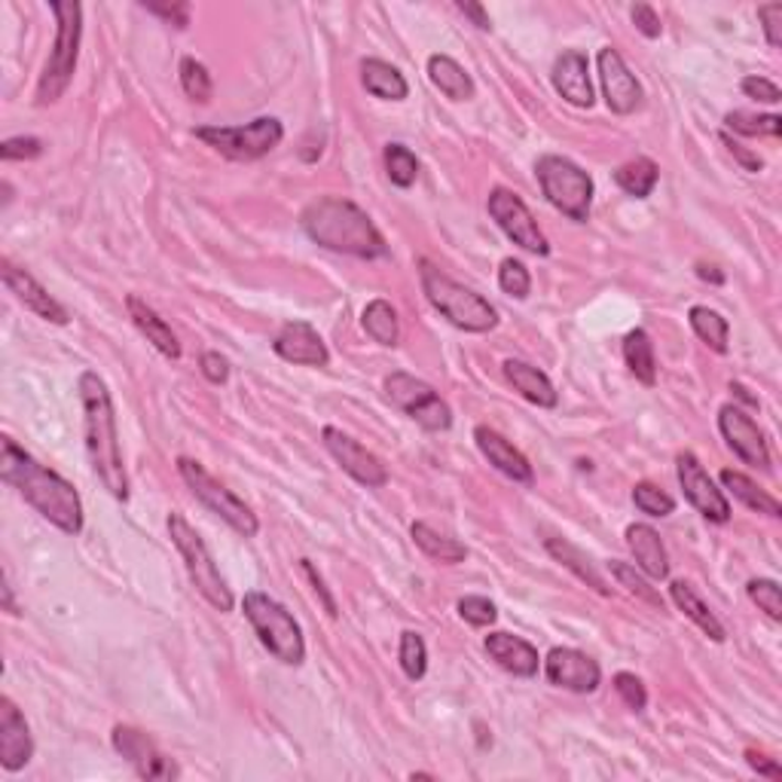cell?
Returning <instances> with one entry per match:
<instances>
[{
	"mask_svg": "<svg viewBox=\"0 0 782 782\" xmlns=\"http://www.w3.org/2000/svg\"><path fill=\"white\" fill-rule=\"evenodd\" d=\"M740 89L746 92L749 98H756V101H764V104H780L782 101V92L777 82H770L768 77H742Z\"/></svg>",
	"mask_w": 782,
	"mask_h": 782,
	"instance_id": "obj_49",
	"label": "cell"
},
{
	"mask_svg": "<svg viewBox=\"0 0 782 782\" xmlns=\"http://www.w3.org/2000/svg\"><path fill=\"white\" fill-rule=\"evenodd\" d=\"M697 275L703 282H713V285H725V275L718 273L715 266H706V263H697Z\"/></svg>",
	"mask_w": 782,
	"mask_h": 782,
	"instance_id": "obj_58",
	"label": "cell"
},
{
	"mask_svg": "<svg viewBox=\"0 0 782 782\" xmlns=\"http://www.w3.org/2000/svg\"><path fill=\"white\" fill-rule=\"evenodd\" d=\"M34 758V740L25 715L10 697H0V768L22 770Z\"/></svg>",
	"mask_w": 782,
	"mask_h": 782,
	"instance_id": "obj_21",
	"label": "cell"
},
{
	"mask_svg": "<svg viewBox=\"0 0 782 782\" xmlns=\"http://www.w3.org/2000/svg\"><path fill=\"white\" fill-rule=\"evenodd\" d=\"M410 536L412 541H416V548L422 550L426 557H431L434 563H443V565L465 563L467 557L465 544L455 541V538L443 536V532H438L434 526H428V522H412Z\"/></svg>",
	"mask_w": 782,
	"mask_h": 782,
	"instance_id": "obj_33",
	"label": "cell"
},
{
	"mask_svg": "<svg viewBox=\"0 0 782 782\" xmlns=\"http://www.w3.org/2000/svg\"><path fill=\"white\" fill-rule=\"evenodd\" d=\"M385 398L392 400L398 410L407 412L412 422H419L426 431H447L453 426L450 404L440 398L426 379H416L410 373L395 371L392 376H385Z\"/></svg>",
	"mask_w": 782,
	"mask_h": 782,
	"instance_id": "obj_11",
	"label": "cell"
},
{
	"mask_svg": "<svg viewBox=\"0 0 782 782\" xmlns=\"http://www.w3.org/2000/svg\"><path fill=\"white\" fill-rule=\"evenodd\" d=\"M0 481L10 483L43 520L53 522L65 536L82 532V502L77 489L53 467L27 455L13 438L0 440Z\"/></svg>",
	"mask_w": 782,
	"mask_h": 782,
	"instance_id": "obj_1",
	"label": "cell"
},
{
	"mask_svg": "<svg viewBox=\"0 0 782 782\" xmlns=\"http://www.w3.org/2000/svg\"><path fill=\"white\" fill-rule=\"evenodd\" d=\"M746 593H749V599L768 615L770 620H777L780 624L782 620V591L777 581H770V577H752L749 584H746Z\"/></svg>",
	"mask_w": 782,
	"mask_h": 782,
	"instance_id": "obj_43",
	"label": "cell"
},
{
	"mask_svg": "<svg viewBox=\"0 0 782 782\" xmlns=\"http://www.w3.org/2000/svg\"><path fill=\"white\" fill-rule=\"evenodd\" d=\"M658 165L651 163L648 156L630 159V163H624L618 172H615V184H618L627 196H632V199H648L651 190L658 187Z\"/></svg>",
	"mask_w": 782,
	"mask_h": 782,
	"instance_id": "obj_37",
	"label": "cell"
},
{
	"mask_svg": "<svg viewBox=\"0 0 782 782\" xmlns=\"http://www.w3.org/2000/svg\"><path fill=\"white\" fill-rule=\"evenodd\" d=\"M455 10L459 13H465L474 25L481 27V31H493V22H489V15H486V10H483L481 3H474V0H459L455 3Z\"/></svg>",
	"mask_w": 782,
	"mask_h": 782,
	"instance_id": "obj_57",
	"label": "cell"
},
{
	"mask_svg": "<svg viewBox=\"0 0 782 782\" xmlns=\"http://www.w3.org/2000/svg\"><path fill=\"white\" fill-rule=\"evenodd\" d=\"M385 172H388V180H392L395 187L407 190V187H412L416 178H419V159H416V153H412L410 147L388 144V147H385Z\"/></svg>",
	"mask_w": 782,
	"mask_h": 782,
	"instance_id": "obj_40",
	"label": "cell"
},
{
	"mask_svg": "<svg viewBox=\"0 0 782 782\" xmlns=\"http://www.w3.org/2000/svg\"><path fill=\"white\" fill-rule=\"evenodd\" d=\"M398 658H400V670H404V675H407V679H412V682H419V679H422L428 670L426 639L412 630L400 632Z\"/></svg>",
	"mask_w": 782,
	"mask_h": 782,
	"instance_id": "obj_41",
	"label": "cell"
},
{
	"mask_svg": "<svg viewBox=\"0 0 782 782\" xmlns=\"http://www.w3.org/2000/svg\"><path fill=\"white\" fill-rule=\"evenodd\" d=\"M419 278H422L428 302L453 328L465 330V333H489L498 328V312H495L493 302L481 297L477 290L453 282L447 273H440L431 261H419Z\"/></svg>",
	"mask_w": 782,
	"mask_h": 782,
	"instance_id": "obj_4",
	"label": "cell"
},
{
	"mask_svg": "<svg viewBox=\"0 0 782 782\" xmlns=\"http://www.w3.org/2000/svg\"><path fill=\"white\" fill-rule=\"evenodd\" d=\"M718 431H722V438L728 440L730 450L740 455L746 465L768 471L770 467L768 440H764V434H761V428L756 426V419L742 410V407H737V404H725V407L718 410Z\"/></svg>",
	"mask_w": 782,
	"mask_h": 782,
	"instance_id": "obj_17",
	"label": "cell"
},
{
	"mask_svg": "<svg viewBox=\"0 0 782 782\" xmlns=\"http://www.w3.org/2000/svg\"><path fill=\"white\" fill-rule=\"evenodd\" d=\"M596 68H599V82H603V96L608 110H615L618 117H630L642 108V86L636 80V74L627 68L624 55L612 46H605L596 55Z\"/></svg>",
	"mask_w": 782,
	"mask_h": 782,
	"instance_id": "obj_15",
	"label": "cell"
},
{
	"mask_svg": "<svg viewBox=\"0 0 782 782\" xmlns=\"http://www.w3.org/2000/svg\"><path fill=\"white\" fill-rule=\"evenodd\" d=\"M536 175L544 199L557 211H563L565 218L577 220V223L591 218L593 178L581 165L565 159V156H557V153H548L536 163Z\"/></svg>",
	"mask_w": 782,
	"mask_h": 782,
	"instance_id": "obj_8",
	"label": "cell"
},
{
	"mask_svg": "<svg viewBox=\"0 0 782 782\" xmlns=\"http://www.w3.org/2000/svg\"><path fill=\"white\" fill-rule=\"evenodd\" d=\"M302 233L309 235L316 245L361 257V261H379L388 257L385 235L376 230V223L364 208H357L349 199L340 196H321L316 202L302 208L300 214Z\"/></svg>",
	"mask_w": 782,
	"mask_h": 782,
	"instance_id": "obj_3",
	"label": "cell"
},
{
	"mask_svg": "<svg viewBox=\"0 0 782 782\" xmlns=\"http://www.w3.org/2000/svg\"><path fill=\"white\" fill-rule=\"evenodd\" d=\"M691 330L697 333V340L706 343L718 355H728V340H730V324L728 318L718 316L709 306H691L687 312Z\"/></svg>",
	"mask_w": 782,
	"mask_h": 782,
	"instance_id": "obj_36",
	"label": "cell"
},
{
	"mask_svg": "<svg viewBox=\"0 0 782 782\" xmlns=\"http://www.w3.org/2000/svg\"><path fill=\"white\" fill-rule=\"evenodd\" d=\"M627 548L636 557V565L648 577H654V581H667L670 577V557H667V548H663L654 526H648V522L627 526Z\"/></svg>",
	"mask_w": 782,
	"mask_h": 782,
	"instance_id": "obj_25",
	"label": "cell"
},
{
	"mask_svg": "<svg viewBox=\"0 0 782 782\" xmlns=\"http://www.w3.org/2000/svg\"><path fill=\"white\" fill-rule=\"evenodd\" d=\"M113 749L135 768L141 780H178L180 777L178 764L168 756H163L147 734L129 728V725L113 728Z\"/></svg>",
	"mask_w": 782,
	"mask_h": 782,
	"instance_id": "obj_16",
	"label": "cell"
},
{
	"mask_svg": "<svg viewBox=\"0 0 782 782\" xmlns=\"http://www.w3.org/2000/svg\"><path fill=\"white\" fill-rule=\"evenodd\" d=\"M300 565H302V572H306V575H309V581H312V587H316L318 596H321V599H324V608H328V615H330V618H337V615H340V612H337V603H333V596H330L328 587H324V581H321V575H318L316 569H312V563H309V560H302Z\"/></svg>",
	"mask_w": 782,
	"mask_h": 782,
	"instance_id": "obj_56",
	"label": "cell"
},
{
	"mask_svg": "<svg viewBox=\"0 0 782 782\" xmlns=\"http://www.w3.org/2000/svg\"><path fill=\"white\" fill-rule=\"evenodd\" d=\"M41 153L43 144L37 137H7V141L0 144V156H3L7 163H15V159H37Z\"/></svg>",
	"mask_w": 782,
	"mask_h": 782,
	"instance_id": "obj_48",
	"label": "cell"
},
{
	"mask_svg": "<svg viewBox=\"0 0 782 782\" xmlns=\"http://www.w3.org/2000/svg\"><path fill=\"white\" fill-rule=\"evenodd\" d=\"M505 379L514 385V392H520L522 398L529 400V404H536V407L553 410V407L560 404V395H557L553 383H550L548 376L538 371V367L526 364V361L508 357V361H505Z\"/></svg>",
	"mask_w": 782,
	"mask_h": 782,
	"instance_id": "obj_26",
	"label": "cell"
},
{
	"mask_svg": "<svg viewBox=\"0 0 782 782\" xmlns=\"http://www.w3.org/2000/svg\"><path fill=\"white\" fill-rule=\"evenodd\" d=\"M428 77H431V82L438 86L443 96L453 98V101L474 98V80H471V74H467L455 58H450V55H431V58H428Z\"/></svg>",
	"mask_w": 782,
	"mask_h": 782,
	"instance_id": "obj_31",
	"label": "cell"
},
{
	"mask_svg": "<svg viewBox=\"0 0 782 782\" xmlns=\"http://www.w3.org/2000/svg\"><path fill=\"white\" fill-rule=\"evenodd\" d=\"M178 74L180 89L187 92L190 101H196V104H208V101H211V96H214V82H211V74H208L202 62H196L192 55H187V58H180Z\"/></svg>",
	"mask_w": 782,
	"mask_h": 782,
	"instance_id": "obj_39",
	"label": "cell"
},
{
	"mask_svg": "<svg viewBox=\"0 0 782 782\" xmlns=\"http://www.w3.org/2000/svg\"><path fill=\"white\" fill-rule=\"evenodd\" d=\"M632 505L648 514V517H670L675 510V502L654 483H636L632 486Z\"/></svg>",
	"mask_w": 782,
	"mask_h": 782,
	"instance_id": "obj_44",
	"label": "cell"
},
{
	"mask_svg": "<svg viewBox=\"0 0 782 782\" xmlns=\"http://www.w3.org/2000/svg\"><path fill=\"white\" fill-rule=\"evenodd\" d=\"M80 404H82V434H86V453L89 465L96 471L101 486L108 489L117 502L129 498V477H125L123 450H120V434H117V412L104 379L96 371L80 373Z\"/></svg>",
	"mask_w": 782,
	"mask_h": 782,
	"instance_id": "obj_2",
	"label": "cell"
},
{
	"mask_svg": "<svg viewBox=\"0 0 782 782\" xmlns=\"http://www.w3.org/2000/svg\"><path fill=\"white\" fill-rule=\"evenodd\" d=\"M608 572L618 577L620 587H627L636 599H642V603H648L651 608H660V612H663V599H660V593L654 591V587H651L646 577L639 575L632 565H627L624 560H612V563H608Z\"/></svg>",
	"mask_w": 782,
	"mask_h": 782,
	"instance_id": "obj_42",
	"label": "cell"
},
{
	"mask_svg": "<svg viewBox=\"0 0 782 782\" xmlns=\"http://www.w3.org/2000/svg\"><path fill=\"white\" fill-rule=\"evenodd\" d=\"M544 675L550 685L572 691V694H593L603 682L599 663L577 648H553L544 658Z\"/></svg>",
	"mask_w": 782,
	"mask_h": 782,
	"instance_id": "obj_18",
	"label": "cell"
},
{
	"mask_svg": "<svg viewBox=\"0 0 782 782\" xmlns=\"http://www.w3.org/2000/svg\"><path fill=\"white\" fill-rule=\"evenodd\" d=\"M718 481H722V486L728 489L734 498H740L746 508L758 510V514H768V517H782V505L773 498L770 493H764L761 486H758L756 481H749L746 474H740V471H734V467H725L722 474H718Z\"/></svg>",
	"mask_w": 782,
	"mask_h": 782,
	"instance_id": "obj_32",
	"label": "cell"
},
{
	"mask_svg": "<svg viewBox=\"0 0 782 782\" xmlns=\"http://www.w3.org/2000/svg\"><path fill=\"white\" fill-rule=\"evenodd\" d=\"M670 596H673L675 608L685 612V618L694 620V624H697L713 642H725V639H728V632H725V627H722V620L715 618L713 612H709V605L703 603L687 581H673V584H670Z\"/></svg>",
	"mask_w": 782,
	"mask_h": 782,
	"instance_id": "obj_29",
	"label": "cell"
},
{
	"mask_svg": "<svg viewBox=\"0 0 782 782\" xmlns=\"http://www.w3.org/2000/svg\"><path fill=\"white\" fill-rule=\"evenodd\" d=\"M199 367H202V376H206L208 383L223 385L230 379V361L220 355V352H206L202 361H199Z\"/></svg>",
	"mask_w": 782,
	"mask_h": 782,
	"instance_id": "obj_53",
	"label": "cell"
},
{
	"mask_svg": "<svg viewBox=\"0 0 782 782\" xmlns=\"http://www.w3.org/2000/svg\"><path fill=\"white\" fill-rule=\"evenodd\" d=\"M553 89L575 108H593V82H591V62L587 55L569 49L553 62Z\"/></svg>",
	"mask_w": 782,
	"mask_h": 782,
	"instance_id": "obj_23",
	"label": "cell"
},
{
	"mask_svg": "<svg viewBox=\"0 0 782 782\" xmlns=\"http://www.w3.org/2000/svg\"><path fill=\"white\" fill-rule=\"evenodd\" d=\"M544 548H548V553L557 560V563H563L569 572H575L587 587H593L596 593H603V596H608L612 593V587H608V581H605L599 572H596V565H593V560L584 553V550H577L575 544H569L565 538H548L544 541Z\"/></svg>",
	"mask_w": 782,
	"mask_h": 782,
	"instance_id": "obj_30",
	"label": "cell"
},
{
	"mask_svg": "<svg viewBox=\"0 0 782 782\" xmlns=\"http://www.w3.org/2000/svg\"><path fill=\"white\" fill-rule=\"evenodd\" d=\"M165 526H168V536L175 541L180 560L187 565V575H190L192 587L202 593V599H206L211 608L233 612V593L227 587V581L220 575V569L214 565V557H211V550L206 548V541L199 538V532L192 529L190 522L184 520V514H178V510L168 514Z\"/></svg>",
	"mask_w": 782,
	"mask_h": 782,
	"instance_id": "obj_7",
	"label": "cell"
},
{
	"mask_svg": "<svg viewBox=\"0 0 782 782\" xmlns=\"http://www.w3.org/2000/svg\"><path fill=\"white\" fill-rule=\"evenodd\" d=\"M483 648L486 654L505 670V673L517 675V679H536L538 667H541V658L538 651L526 639L514 636V632H489L483 639Z\"/></svg>",
	"mask_w": 782,
	"mask_h": 782,
	"instance_id": "obj_24",
	"label": "cell"
},
{
	"mask_svg": "<svg viewBox=\"0 0 782 782\" xmlns=\"http://www.w3.org/2000/svg\"><path fill=\"white\" fill-rule=\"evenodd\" d=\"M3 608L10 612V615H19V608H15L13 603V587H10V581L3 577Z\"/></svg>",
	"mask_w": 782,
	"mask_h": 782,
	"instance_id": "obj_59",
	"label": "cell"
},
{
	"mask_svg": "<svg viewBox=\"0 0 782 782\" xmlns=\"http://www.w3.org/2000/svg\"><path fill=\"white\" fill-rule=\"evenodd\" d=\"M725 129L746 137H780L782 117L777 113H749V110H730L725 117Z\"/></svg>",
	"mask_w": 782,
	"mask_h": 782,
	"instance_id": "obj_38",
	"label": "cell"
},
{
	"mask_svg": "<svg viewBox=\"0 0 782 782\" xmlns=\"http://www.w3.org/2000/svg\"><path fill=\"white\" fill-rule=\"evenodd\" d=\"M361 324H364V330H367V337H371L373 343L379 345H398L400 340V324H398V312H395V306L388 300H371L367 306H364V312H361Z\"/></svg>",
	"mask_w": 782,
	"mask_h": 782,
	"instance_id": "obj_35",
	"label": "cell"
},
{
	"mask_svg": "<svg viewBox=\"0 0 782 782\" xmlns=\"http://www.w3.org/2000/svg\"><path fill=\"white\" fill-rule=\"evenodd\" d=\"M321 440L328 447V453L337 459V465L343 467L345 474L357 481L367 489H383L388 483V467L383 465V459L376 453H371L364 443H357L352 434H345L340 428L328 426L321 431Z\"/></svg>",
	"mask_w": 782,
	"mask_h": 782,
	"instance_id": "obj_13",
	"label": "cell"
},
{
	"mask_svg": "<svg viewBox=\"0 0 782 782\" xmlns=\"http://www.w3.org/2000/svg\"><path fill=\"white\" fill-rule=\"evenodd\" d=\"M455 608H459L462 620H467L471 627H493L495 618H498V608L486 596H462Z\"/></svg>",
	"mask_w": 782,
	"mask_h": 782,
	"instance_id": "obj_46",
	"label": "cell"
},
{
	"mask_svg": "<svg viewBox=\"0 0 782 782\" xmlns=\"http://www.w3.org/2000/svg\"><path fill=\"white\" fill-rule=\"evenodd\" d=\"M758 19L764 22V37L777 49L782 46V3H761L758 7Z\"/></svg>",
	"mask_w": 782,
	"mask_h": 782,
	"instance_id": "obj_50",
	"label": "cell"
},
{
	"mask_svg": "<svg viewBox=\"0 0 782 782\" xmlns=\"http://www.w3.org/2000/svg\"><path fill=\"white\" fill-rule=\"evenodd\" d=\"M0 275H3L7 290L25 306L27 312H34V316L43 318V321H53V324H68V309L55 300V297H49V290L43 288L41 282L27 273V269H22V266H15L13 261L3 257V261H0Z\"/></svg>",
	"mask_w": 782,
	"mask_h": 782,
	"instance_id": "obj_19",
	"label": "cell"
},
{
	"mask_svg": "<svg viewBox=\"0 0 782 782\" xmlns=\"http://www.w3.org/2000/svg\"><path fill=\"white\" fill-rule=\"evenodd\" d=\"M273 352L297 367H328L330 352L309 321H288L275 333Z\"/></svg>",
	"mask_w": 782,
	"mask_h": 782,
	"instance_id": "obj_20",
	"label": "cell"
},
{
	"mask_svg": "<svg viewBox=\"0 0 782 782\" xmlns=\"http://www.w3.org/2000/svg\"><path fill=\"white\" fill-rule=\"evenodd\" d=\"M242 612L251 620L261 646L275 660H282L288 667H300L302 660H306V639H302L300 624L294 620V615L285 605L275 603L273 596H266V593L251 591L242 599Z\"/></svg>",
	"mask_w": 782,
	"mask_h": 782,
	"instance_id": "obj_6",
	"label": "cell"
},
{
	"mask_svg": "<svg viewBox=\"0 0 782 782\" xmlns=\"http://www.w3.org/2000/svg\"><path fill=\"white\" fill-rule=\"evenodd\" d=\"M486 208H489V218L498 223V230L508 235L514 245L526 247V251H532L538 257L550 254L548 235L541 233L536 214L529 211V206L522 202L517 192L508 190V187H495L489 192V199H486Z\"/></svg>",
	"mask_w": 782,
	"mask_h": 782,
	"instance_id": "obj_12",
	"label": "cell"
},
{
	"mask_svg": "<svg viewBox=\"0 0 782 782\" xmlns=\"http://www.w3.org/2000/svg\"><path fill=\"white\" fill-rule=\"evenodd\" d=\"M675 471H679V486L685 498L701 510V517L709 522H728L730 520V502L728 495L722 493L715 481L706 474V467L701 465V459L694 453H682L675 459Z\"/></svg>",
	"mask_w": 782,
	"mask_h": 782,
	"instance_id": "obj_14",
	"label": "cell"
},
{
	"mask_svg": "<svg viewBox=\"0 0 782 782\" xmlns=\"http://www.w3.org/2000/svg\"><path fill=\"white\" fill-rule=\"evenodd\" d=\"M196 137L233 163H254L282 144L285 125L275 117H257L245 125H199Z\"/></svg>",
	"mask_w": 782,
	"mask_h": 782,
	"instance_id": "obj_9",
	"label": "cell"
},
{
	"mask_svg": "<svg viewBox=\"0 0 782 782\" xmlns=\"http://www.w3.org/2000/svg\"><path fill=\"white\" fill-rule=\"evenodd\" d=\"M474 440H477V447H481L483 459H486L495 471H502L505 477H510L514 483H522V486H532V483H536V474H532L529 459H526L508 438H502L493 428L477 426L474 428Z\"/></svg>",
	"mask_w": 782,
	"mask_h": 782,
	"instance_id": "obj_22",
	"label": "cell"
},
{
	"mask_svg": "<svg viewBox=\"0 0 782 782\" xmlns=\"http://www.w3.org/2000/svg\"><path fill=\"white\" fill-rule=\"evenodd\" d=\"M632 25L639 27L648 41L660 37V31H663V25H660V15L654 13V7H648V3H636V7H632Z\"/></svg>",
	"mask_w": 782,
	"mask_h": 782,
	"instance_id": "obj_52",
	"label": "cell"
},
{
	"mask_svg": "<svg viewBox=\"0 0 782 782\" xmlns=\"http://www.w3.org/2000/svg\"><path fill=\"white\" fill-rule=\"evenodd\" d=\"M361 82L371 96L383 98V101H404L410 96V86L404 80V74L398 68H392L383 58H364L361 62Z\"/></svg>",
	"mask_w": 782,
	"mask_h": 782,
	"instance_id": "obj_28",
	"label": "cell"
},
{
	"mask_svg": "<svg viewBox=\"0 0 782 782\" xmlns=\"http://www.w3.org/2000/svg\"><path fill=\"white\" fill-rule=\"evenodd\" d=\"M147 13L159 15L165 22H172L175 27H187L190 25V3H141Z\"/></svg>",
	"mask_w": 782,
	"mask_h": 782,
	"instance_id": "obj_51",
	"label": "cell"
},
{
	"mask_svg": "<svg viewBox=\"0 0 782 782\" xmlns=\"http://www.w3.org/2000/svg\"><path fill=\"white\" fill-rule=\"evenodd\" d=\"M722 141H725V147L730 151V156H734V159H737V163H740L742 168H746V172H761V168H764V163H761V156H758V153H752V151H746L740 141H734V137H730L728 132L722 135Z\"/></svg>",
	"mask_w": 782,
	"mask_h": 782,
	"instance_id": "obj_54",
	"label": "cell"
},
{
	"mask_svg": "<svg viewBox=\"0 0 782 782\" xmlns=\"http://www.w3.org/2000/svg\"><path fill=\"white\" fill-rule=\"evenodd\" d=\"M125 306H129V318L135 321V328L141 330L144 337H147V343H153V349H156V352H163L165 357L178 361L180 343H178V337H175V330L168 328V321L156 316L151 306L141 300L137 294H129Z\"/></svg>",
	"mask_w": 782,
	"mask_h": 782,
	"instance_id": "obj_27",
	"label": "cell"
},
{
	"mask_svg": "<svg viewBox=\"0 0 782 782\" xmlns=\"http://www.w3.org/2000/svg\"><path fill=\"white\" fill-rule=\"evenodd\" d=\"M55 43L53 53L46 58V68L37 82V108H49L58 98L68 92L74 70H77V55H80L82 37V7L77 0H55Z\"/></svg>",
	"mask_w": 782,
	"mask_h": 782,
	"instance_id": "obj_5",
	"label": "cell"
},
{
	"mask_svg": "<svg viewBox=\"0 0 782 782\" xmlns=\"http://www.w3.org/2000/svg\"><path fill=\"white\" fill-rule=\"evenodd\" d=\"M746 761H749V768L756 770L758 777H768V780H782V768L773 761V758L761 756V752H756V749H749L746 752Z\"/></svg>",
	"mask_w": 782,
	"mask_h": 782,
	"instance_id": "obj_55",
	"label": "cell"
},
{
	"mask_svg": "<svg viewBox=\"0 0 782 782\" xmlns=\"http://www.w3.org/2000/svg\"><path fill=\"white\" fill-rule=\"evenodd\" d=\"M615 691H618V697L624 703H627V709H632V713H642L648 703V691L646 685H642V679L632 673H618L615 675Z\"/></svg>",
	"mask_w": 782,
	"mask_h": 782,
	"instance_id": "obj_47",
	"label": "cell"
},
{
	"mask_svg": "<svg viewBox=\"0 0 782 782\" xmlns=\"http://www.w3.org/2000/svg\"><path fill=\"white\" fill-rule=\"evenodd\" d=\"M624 361H627L630 373L642 385L651 388V385L658 383V355H654V343H651V337H648L642 328H636L627 333V340H624Z\"/></svg>",
	"mask_w": 782,
	"mask_h": 782,
	"instance_id": "obj_34",
	"label": "cell"
},
{
	"mask_svg": "<svg viewBox=\"0 0 782 782\" xmlns=\"http://www.w3.org/2000/svg\"><path fill=\"white\" fill-rule=\"evenodd\" d=\"M178 471L180 477H184V483H187V489H190V493L196 495L208 510H211V514H218L220 520L227 522L230 529H235L239 536L254 538L257 532H261V520H257V514L247 508L245 502H242L233 489H227L223 483L214 481V477H211L196 459L180 455Z\"/></svg>",
	"mask_w": 782,
	"mask_h": 782,
	"instance_id": "obj_10",
	"label": "cell"
},
{
	"mask_svg": "<svg viewBox=\"0 0 782 782\" xmlns=\"http://www.w3.org/2000/svg\"><path fill=\"white\" fill-rule=\"evenodd\" d=\"M498 288L510 294V297H517V300H526L529 290H532V275L526 269V263L514 261V257L502 261V266H498Z\"/></svg>",
	"mask_w": 782,
	"mask_h": 782,
	"instance_id": "obj_45",
	"label": "cell"
}]
</instances>
